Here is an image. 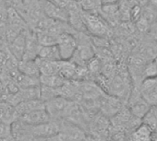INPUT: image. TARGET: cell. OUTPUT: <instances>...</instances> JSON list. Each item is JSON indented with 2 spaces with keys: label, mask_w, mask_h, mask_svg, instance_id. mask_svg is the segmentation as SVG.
<instances>
[{
  "label": "cell",
  "mask_w": 157,
  "mask_h": 141,
  "mask_svg": "<svg viewBox=\"0 0 157 141\" xmlns=\"http://www.w3.org/2000/svg\"><path fill=\"white\" fill-rule=\"evenodd\" d=\"M86 32L94 37H106L112 32V26L100 15L95 13H83Z\"/></svg>",
  "instance_id": "cell-1"
},
{
  "label": "cell",
  "mask_w": 157,
  "mask_h": 141,
  "mask_svg": "<svg viewBox=\"0 0 157 141\" xmlns=\"http://www.w3.org/2000/svg\"><path fill=\"white\" fill-rule=\"evenodd\" d=\"M74 103V102L67 98L56 96L45 102V109L53 120H60L67 116Z\"/></svg>",
  "instance_id": "cell-2"
},
{
  "label": "cell",
  "mask_w": 157,
  "mask_h": 141,
  "mask_svg": "<svg viewBox=\"0 0 157 141\" xmlns=\"http://www.w3.org/2000/svg\"><path fill=\"white\" fill-rule=\"evenodd\" d=\"M77 33L64 32L58 36L56 45L62 60H70L73 57L78 47Z\"/></svg>",
  "instance_id": "cell-3"
},
{
  "label": "cell",
  "mask_w": 157,
  "mask_h": 141,
  "mask_svg": "<svg viewBox=\"0 0 157 141\" xmlns=\"http://www.w3.org/2000/svg\"><path fill=\"white\" fill-rule=\"evenodd\" d=\"M151 105L142 97L140 91H134L128 102V109L130 113L138 119H142L149 112Z\"/></svg>",
  "instance_id": "cell-4"
},
{
  "label": "cell",
  "mask_w": 157,
  "mask_h": 141,
  "mask_svg": "<svg viewBox=\"0 0 157 141\" xmlns=\"http://www.w3.org/2000/svg\"><path fill=\"white\" fill-rule=\"evenodd\" d=\"M140 91L151 106L157 105V76L147 77L141 82Z\"/></svg>",
  "instance_id": "cell-5"
},
{
  "label": "cell",
  "mask_w": 157,
  "mask_h": 141,
  "mask_svg": "<svg viewBox=\"0 0 157 141\" xmlns=\"http://www.w3.org/2000/svg\"><path fill=\"white\" fill-rule=\"evenodd\" d=\"M43 10L46 17L55 20L68 22V12L67 9L60 7L55 3H52L48 0H41Z\"/></svg>",
  "instance_id": "cell-6"
},
{
  "label": "cell",
  "mask_w": 157,
  "mask_h": 141,
  "mask_svg": "<svg viewBox=\"0 0 157 141\" xmlns=\"http://www.w3.org/2000/svg\"><path fill=\"white\" fill-rule=\"evenodd\" d=\"M18 120L26 125L33 126V125H38L41 124L47 123L53 119L51 118L50 114L44 108V109H39V110H35L31 113H25L21 115Z\"/></svg>",
  "instance_id": "cell-7"
},
{
  "label": "cell",
  "mask_w": 157,
  "mask_h": 141,
  "mask_svg": "<svg viewBox=\"0 0 157 141\" xmlns=\"http://www.w3.org/2000/svg\"><path fill=\"white\" fill-rule=\"evenodd\" d=\"M111 26L117 25L121 20L119 3L103 5L99 13Z\"/></svg>",
  "instance_id": "cell-8"
},
{
  "label": "cell",
  "mask_w": 157,
  "mask_h": 141,
  "mask_svg": "<svg viewBox=\"0 0 157 141\" xmlns=\"http://www.w3.org/2000/svg\"><path fill=\"white\" fill-rule=\"evenodd\" d=\"M45 108V102L41 99H34V100H28L23 101L16 104L15 109L19 115V118L28 113H31L35 110L39 109H44Z\"/></svg>",
  "instance_id": "cell-9"
},
{
  "label": "cell",
  "mask_w": 157,
  "mask_h": 141,
  "mask_svg": "<svg viewBox=\"0 0 157 141\" xmlns=\"http://www.w3.org/2000/svg\"><path fill=\"white\" fill-rule=\"evenodd\" d=\"M153 130L145 123H141L135 127L130 135V141H151Z\"/></svg>",
  "instance_id": "cell-10"
},
{
  "label": "cell",
  "mask_w": 157,
  "mask_h": 141,
  "mask_svg": "<svg viewBox=\"0 0 157 141\" xmlns=\"http://www.w3.org/2000/svg\"><path fill=\"white\" fill-rule=\"evenodd\" d=\"M36 62L40 68L41 75H55L59 74V67H60V60L59 61H51L45 60L37 57Z\"/></svg>",
  "instance_id": "cell-11"
},
{
  "label": "cell",
  "mask_w": 157,
  "mask_h": 141,
  "mask_svg": "<svg viewBox=\"0 0 157 141\" xmlns=\"http://www.w3.org/2000/svg\"><path fill=\"white\" fill-rule=\"evenodd\" d=\"M19 70L20 72L33 77H40L41 72L36 59L34 60H21L19 63Z\"/></svg>",
  "instance_id": "cell-12"
},
{
  "label": "cell",
  "mask_w": 157,
  "mask_h": 141,
  "mask_svg": "<svg viewBox=\"0 0 157 141\" xmlns=\"http://www.w3.org/2000/svg\"><path fill=\"white\" fill-rule=\"evenodd\" d=\"M26 47V33L19 34L11 43V52L13 55L19 60H22Z\"/></svg>",
  "instance_id": "cell-13"
},
{
  "label": "cell",
  "mask_w": 157,
  "mask_h": 141,
  "mask_svg": "<svg viewBox=\"0 0 157 141\" xmlns=\"http://www.w3.org/2000/svg\"><path fill=\"white\" fill-rule=\"evenodd\" d=\"M38 57L42 58V59H45V60H51V61L62 60L61 56H60V53H59L58 47H57L56 44L41 46Z\"/></svg>",
  "instance_id": "cell-14"
},
{
  "label": "cell",
  "mask_w": 157,
  "mask_h": 141,
  "mask_svg": "<svg viewBox=\"0 0 157 141\" xmlns=\"http://www.w3.org/2000/svg\"><path fill=\"white\" fill-rule=\"evenodd\" d=\"M40 81H41V85L57 89V88L62 87L65 84V82L67 81V80H65L59 74L41 75L40 76Z\"/></svg>",
  "instance_id": "cell-15"
},
{
  "label": "cell",
  "mask_w": 157,
  "mask_h": 141,
  "mask_svg": "<svg viewBox=\"0 0 157 141\" xmlns=\"http://www.w3.org/2000/svg\"><path fill=\"white\" fill-rule=\"evenodd\" d=\"M77 2L83 11L95 14L100 13L101 8L103 6L100 0H77Z\"/></svg>",
  "instance_id": "cell-16"
},
{
  "label": "cell",
  "mask_w": 157,
  "mask_h": 141,
  "mask_svg": "<svg viewBox=\"0 0 157 141\" xmlns=\"http://www.w3.org/2000/svg\"><path fill=\"white\" fill-rule=\"evenodd\" d=\"M17 81H18V84L21 87V89L34 88V87H40L41 86L40 77L28 76V75H24L22 73H21V75L18 76Z\"/></svg>",
  "instance_id": "cell-17"
},
{
  "label": "cell",
  "mask_w": 157,
  "mask_h": 141,
  "mask_svg": "<svg viewBox=\"0 0 157 141\" xmlns=\"http://www.w3.org/2000/svg\"><path fill=\"white\" fill-rule=\"evenodd\" d=\"M142 120V122L147 124L153 130V132H157V105L151 106Z\"/></svg>",
  "instance_id": "cell-18"
},
{
  "label": "cell",
  "mask_w": 157,
  "mask_h": 141,
  "mask_svg": "<svg viewBox=\"0 0 157 141\" xmlns=\"http://www.w3.org/2000/svg\"><path fill=\"white\" fill-rule=\"evenodd\" d=\"M10 135H13L12 125L0 120V139H7Z\"/></svg>",
  "instance_id": "cell-19"
},
{
  "label": "cell",
  "mask_w": 157,
  "mask_h": 141,
  "mask_svg": "<svg viewBox=\"0 0 157 141\" xmlns=\"http://www.w3.org/2000/svg\"><path fill=\"white\" fill-rule=\"evenodd\" d=\"M145 74L147 77L157 76V59L152 61L145 69Z\"/></svg>",
  "instance_id": "cell-20"
},
{
  "label": "cell",
  "mask_w": 157,
  "mask_h": 141,
  "mask_svg": "<svg viewBox=\"0 0 157 141\" xmlns=\"http://www.w3.org/2000/svg\"><path fill=\"white\" fill-rule=\"evenodd\" d=\"M48 1L52 2V3H55L60 7H63L65 9L67 8V6L69 5V3L71 2V0H48Z\"/></svg>",
  "instance_id": "cell-21"
},
{
  "label": "cell",
  "mask_w": 157,
  "mask_h": 141,
  "mask_svg": "<svg viewBox=\"0 0 157 141\" xmlns=\"http://www.w3.org/2000/svg\"><path fill=\"white\" fill-rule=\"evenodd\" d=\"M44 141H67V139H66L65 136L59 132L57 135H54V136L45 138Z\"/></svg>",
  "instance_id": "cell-22"
},
{
  "label": "cell",
  "mask_w": 157,
  "mask_h": 141,
  "mask_svg": "<svg viewBox=\"0 0 157 141\" xmlns=\"http://www.w3.org/2000/svg\"><path fill=\"white\" fill-rule=\"evenodd\" d=\"M102 5H108V4H116L119 3L120 0H100Z\"/></svg>",
  "instance_id": "cell-23"
},
{
  "label": "cell",
  "mask_w": 157,
  "mask_h": 141,
  "mask_svg": "<svg viewBox=\"0 0 157 141\" xmlns=\"http://www.w3.org/2000/svg\"><path fill=\"white\" fill-rule=\"evenodd\" d=\"M149 6L157 12V0H148Z\"/></svg>",
  "instance_id": "cell-24"
},
{
  "label": "cell",
  "mask_w": 157,
  "mask_h": 141,
  "mask_svg": "<svg viewBox=\"0 0 157 141\" xmlns=\"http://www.w3.org/2000/svg\"><path fill=\"white\" fill-rule=\"evenodd\" d=\"M0 141H2V139H0Z\"/></svg>",
  "instance_id": "cell-25"
},
{
  "label": "cell",
  "mask_w": 157,
  "mask_h": 141,
  "mask_svg": "<svg viewBox=\"0 0 157 141\" xmlns=\"http://www.w3.org/2000/svg\"><path fill=\"white\" fill-rule=\"evenodd\" d=\"M75 1H77V0H75Z\"/></svg>",
  "instance_id": "cell-26"
}]
</instances>
